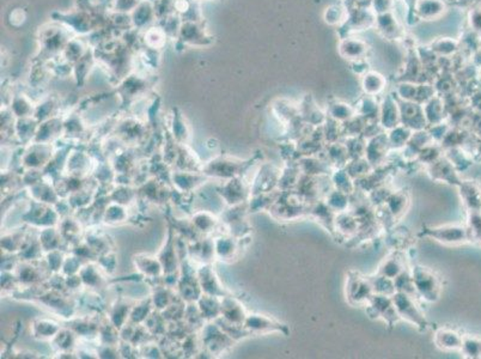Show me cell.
Here are the masks:
<instances>
[{
	"label": "cell",
	"instance_id": "6da1fadb",
	"mask_svg": "<svg viewBox=\"0 0 481 359\" xmlns=\"http://www.w3.org/2000/svg\"><path fill=\"white\" fill-rule=\"evenodd\" d=\"M93 49L98 65L106 69L111 82L119 84L132 73L137 53L129 49L121 37L111 40Z\"/></svg>",
	"mask_w": 481,
	"mask_h": 359
},
{
	"label": "cell",
	"instance_id": "7a4b0ae2",
	"mask_svg": "<svg viewBox=\"0 0 481 359\" xmlns=\"http://www.w3.org/2000/svg\"><path fill=\"white\" fill-rule=\"evenodd\" d=\"M54 22L60 23L67 29L78 36L91 35L95 31L107 26L108 12L107 10L90 11V10H72L69 12H54L52 15Z\"/></svg>",
	"mask_w": 481,
	"mask_h": 359
},
{
	"label": "cell",
	"instance_id": "3957f363",
	"mask_svg": "<svg viewBox=\"0 0 481 359\" xmlns=\"http://www.w3.org/2000/svg\"><path fill=\"white\" fill-rule=\"evenodd\" d=\"M73 36L75 34L60 23L54 22V24L42 26L39 31L40 52L33 62H47L60 55Z\"/></svg>",
	"mask_w": 481,
	"mask_h": 359
},
{
	"label": "cell",
	"instance_id": "277c9868",
	"mask_svg": "<svg viewBox=\"0 0 481 359\" xmlns=\"http://www.w3.org/2000/svg\"><path fill=\"white\" fill-rule=\"evenodd\" d=\"M412 281L418 297L426 302H436L441 297L442 281L430 268L415 265L410 268Z\"/></svg>",
	"mask_w": 481,
	"mask_h": 359
},
{
	"label": "cell",
	"instance_id": "5b68a950",
	"mask_svg": "<svg viewBox=\"0 0 481 359\" xmlns=\"http://www.w3.org/2000/svg\"><path fill=\"white\" fill-rule=\"evenodd\" d=\"M408 206L410 197L406 192L397 191L392 193L382 205L375 207L376 216L382 228L387 229V231L393 229L394 224L406 213Z\"/></svg>",
	"mask_w": 481,
	"mask_h": 359
},
{
	"label": "cell",
	"instance_id": "8992f818",
	"mask_svg": "<svg viewBox=\"0 0 481 359\" xmlns=\"http://www.w3.org/2000/svg\"><path fill=\"white\" fill-rule=\"evenodd\" d=\"M346 299L351 306H365L375 294V290L369 277L363 276L357 271H350L345 288Z\"/></svg>",
	"mask_w": 481,
	"mask_h": 359
},
{
	"label": "cell",
	"instance_id": "52a82bcc",
	"mask_svg": "<svg viewBox=\"0 0 481 359\" xmlns=\"http://www.w3.org/2000/svg\"><path fill=\"white\" fill-rule=\"evenodd\" d=\"M421 236L431 237L443 245H461L466 242L474 241L472 231L469 227L448 224L435 228H425L420 232Z\"/></svg>",
	"mask_w": 481,
	"mask_h": 359
},
{
	"label": "cell",
	"instance_id": "ba28073f",
	"mask_svg": "<svg viewBox=\"0 0 481 359\" xmlns=\"http://www.w3.org/2000/svg\"><path fill=\"white\" fill-rule=\"evenodd\" d=\"M394 304L397 307V313L401 317V320L407 321L410 324L415 326L420 331L428 329V321L425 319L424 313L421 311L419 306L417 304L418 298L413 297L405 292H395L393 296Z\"/></svg>",
	"mask_w": 481,
	"mask_h": 359
},
{
	"label": "cell",
	"instance_id": "9c48e42d",
	"mask_svg": "<svg viewBox=\"0 0 481 359\" xmlns=\"http://www.w3.org/2000/svg\"><path fill=\"white\" fill-rule=\"evenodd\" d=\"M176 41V49L181 46L185 47H210L213 44L212 35H210L203 22H182L181 29L179 33Z\"/></svg>",
	"mask_w": 481,
	"mask_h": 359
},
{
	"label": "cell",
	"instance_id": "30bf717a",
	"mask_svg": "<svg viewBox=\"0 0 481 359\" xmlns=\"http://www.w3.org/2000/svg\"><path fill=\"white\" fill-rule=\"evenodd\" d=\"M365 307L367 315L370 316L371 319L383 320L389 327H394L399 321H401V317L394 304L393 296L374 294L365 304Z\"/></svg>",
	"mask_w": 481,
	"mask_h": 359
},
{
	"label": "cell",
	"instance_id": "8fae6325",
	"mask_svg": "<svg viewBox=\"0 0 481 359\" xmlns=\"http://www.w3.org/2000/svg\"><path fill=\"white\" fill-rule=\"evenodd\" d=\"M376 15L370 9H352L349 11V16L346 18L341 28L339 29L340 40L349 37L351 34L358 31L367 30L369 28L376 26Z\"/></svg>",
	"mask_w": 481,
	"mask_h": 359
},
{
	"label": "cell",
	"instance_id": "7c38bea8",
	"mask_svg": "<svg viewBox=\"0 0 481 359\" xmlns=\"http://www.w3.org/2000/svg\"><path fill=\"white\" fill-rule=\"evenodd\" d=\"M397 98L399 110H400V118H401V125L410 128L413 132L424 131L428 121L425 118L424 107L415 103V102L405 101L395 95Z\"/></svg>",
	"mask_w": 481,
	"mask_h": 359
},
{
	"label": "cell",
	"instance_id": "4fadbf2b",
	"mask_svg": "<svg viewBox=\"0 0 481 359\" xmlns=\"http://www.w3.org/2000/svg\"><path fill=\"white\" fill-rule=\"evenodd\" d=\"M397 96L405 101L415 102L424 105L428 100L437 95L436 89L433 85L424 83H410L402 82L397 85Z\"/></svg>",
	"mask_w": 481,
	"mask_h": 359
},
{
	"label": "cell",
	"instance_id": "5bb4252c",
	"mask_svg": "<svg viewBox=\"0 0 481 359\" xmlns=\"http://www.w3.org/2000/svg\"><path fill=\"white\" fill-rule=\"evenodd\" d=\"M151 77L152 76L146 75V73L142 75V73L132 72L118 84L116 91L119 92L124 101H131L133 97L145 92L147 88L152 85Z\"/></svg>",
	"mask_w": 481,
	"mask_h": 359
},
{
	"label": "cell",
	"instance_id": "9a60e30c",
	"mask_svg": "<svg viewBox=\"0 0 481 359\" xmlns=\"http://www.w3.org/2000/svg\"><path fill=\"white\" fill-rule=\"evenodd\" d=\"M392 148L389 144L388 134L380 133L375 137H371L367 141L365 158L374 168L381 167L387 162L388 155Z\"/></svg>",
	"mask_w": 481,
	"mask_h": 359
},
{
	"label": "cell",
	"instance_id": "2e32d148",
	"mask_svg": "<svg viewBox=\"0 0 481 359\" xmlns=\"http://www.w3.org/2000/svg\"><path fill=\"white\" fill-rule=\"evenodd\" d=\"M428 174L431 176V179L438 182H446V184H454L459 187L462 184V179L460 177L459 171L455 169L451 161L443 156L439 158L437 162L433 163L428 167Z\"/></svg>",
	"mask_w": 481,
	"mask_h": 359
},
{
	"label": "cell",
	"instance_id": "e0dca14e",
	"mask_svg": "<svg viewBox=\"0 0 481 359\" xmlns=\"http://www.w3.org/2000/svg\"><path fill=\"white\" fill-rule=\"evenodd\" d=\"M247 329L257 333H282L289 335L290 329L287 324H282L273 317L265 315H251L246 320Z\"/></svg>",
	"mask_w": 481,
	"mask_h": 359
},
{
	"label": "cell",
	"instance_id": "ac0fdd59",
	"mask_svg": "<svg viewBox=\"0 0 481 359\" xmlns=\"http://www.w3.org/2000/svg\"><path fill=\"white\" fill-rule=\"evenodd\" d=\"M369 44L363 40L356 39V37H345L340 40L339 53L341 57L349 60V62H359L365 60L369 53Z\"/></svg>",
	"mask_w": 481,
	"mask_h": 359
},
{
	"label": "cell",
	"instance_id": "d6986e66",
	"mask_svg": "<svg viewBox=\"0 0 481 359\" xmlns=\"http://www.w3.org/2000/svg\"><path fill=\"white\" fill-rule=\"evenodd\" d=\"M129 15H131L133 28L137 30L144 31L147 28L157 24L155 8L149 0H142Z\"/></svg>",
	"mask_w": 481,
	"mask_h": 359
},
{
	"label": "cell",
	"instance_id": "ffe728a7",
	"mask_svg": "<svg viewBox=\"0 0 481 359\" xmlns=\"http://www.w3.org/2000/svg\"><path fill=\"white\" fill-rule=\"evenodd\" d=\"M380 125L381 128L388 131L401 125L400 110H399L397 98L393 95H387L383 103L381 105Z\"/></svg>",
	"mask_w": 481,
	"mask_h": 359
},
{
	"label": "cell",
	"instance_id": "44dd1931",
	"mask_svg": "<svg viewBox=\"0 0 481 359\" xmlns=\"http://www.w3.org/2000/svg\"><path fill=\"white\" fill-rule=\"evenodd\" d=\"M406 270H408V268H407L403 252H393L388 258L384 259L383 263H381L376 274L387 277L389 279L395 281L397 277L402 274Z\"/></svg>",
	"mask_w": 481,
	"mask_h": 359
},
{
	"label": "cell",
	"instance_id": "7402d4cb",
	"mask_svg": "<svg viewBox=\"0 0 481 359\" xmlns=\"http://www.w3.org/2000/svg\"><path fill=\"white\" fill-rule=\"evenodd\" d=\"M376 29L387 40H402L405 35V31L402 30L392 11L377 15Z\"/></svg>",
	"mask_w": 481,
	"mask_h": 359
},
{
	"label": "cell",
	"instance_id": "603a6c76",
	"mask_svg": "<svg viewBox=\"0 0 481 359\" xmlns=\"http://www.w3.org/2000/svg\"><path fill=\"white\" fill-rule=\"evenodd\" d=\"M460 195L468 213L481 212V189L473 181H462L460 184Z\"/></svg>",
	"mask_w": 481,
	"mask_h": 359
},
{
	"label": "cell",
	"instance_id": "cb8c5ba5",
	"mask_svg": "<svg viewBox=\"0 0 481 359\" xmlns=\"http://www.w3.org/2000/svg\"><path fill=\"white\" fill-rule=\"evenodd\" d=\"M462 337L455 329L441 327L436 331L433 342L442 351H460L462 347Z\"/></svg>",
	"mask_w": 481,
	"mask_h": 359
},
{
	"label": "cell",
	"instance_id": "d4e9b609",
	"mask_svg": "<svg viewBox=\"0 0 481 359\" xmlns=\"http://www.w3.org/2000/svg\"><path fill=\"white\" fill-rule=\"evenodd\" d=\"M446 11V6L441 0H418L415 5V15L418 19L436 21Z\"/></svg>",
	"mask_w": 481,
	"mask_h": 359
},
{
	"label": "cell",
	"instance_id": "484cf974",
	"mask_svg": "<svg viewBox=\"0 0 481 359\" xmlns=\"http://www.w3.org/2000/svg\"><path fill=\"white\" fill-rule=\"evenodd\" d=\"M323 152L326 155L327 162L336 169L346 167L350 162L349 149L346 143L336 141V143L327 144Z\"/></svg>",
	"mask_w": 481,
	"mask_h": 359
},
{
	"label": "cell",
	"instance_id": "4316f807",
	"mask_svg": "<svg viewBox=\"0 0 481 359\" xmlns=\"http://www.w3.org/2000/svg\"><path fill=\"white\" fill-rule=\"evenodd\" d=\"M423 107H424L425 118H426L428 125L430 126H436V125L444 123V120L448 116L444 100L439 95L433 96Z\"/></svg>",
	"mask_w": 481,
	"mask_h": 359
},
{
	"label": "cell",
	"instance_id": "83f0119b",
	"mask_svg": "<svg viewBox=\"0 0 481 359\" xmlns=\"http://www.w3.org/2000/svg\"><path fill=\"white\" fill-rule=\"evenodd\" d=\"M384 243L392 252H403L412 243V236L407 229H390L384 238Z\"/></svg>",
	"mask_w": 481,
	"mask_h": 359
},
{
	"label": "cell",
	"instance_id": "f1b7e54d",
	"mask_svg": "<svg viewBox=\"0 0 481 359\" xmlns=\"http://www.w3.org/2000/svg\"><path fill=\"white\" fill-rule=\"evenodd\" d=\"M95 65H98V62L93 47H90L88 52L85 53L78 62L73 64V77L78 85L84 84L85 79L90 75Z\"/></svg>",
	"mask_w": 481,
	"mask_h": 359
},
{
	"label": "cell",
	"instance_id": "f546056e",
	"mask_svg": "<svg viewBox=\"0 0 481 359\" xmlns=\"http://www.w3.org/2000/svg\"><path fill=\"white\" fill-rule=\"evenodd\" d=\"M90 47L91 46L89 44L88 40L83 39L82 36H73L66 44L62 55L73 65L88 52Z\"/></svg>",
	"mask_w": 481,
	"mask_h": 359
},
{
	"label": "cell",
	"instance_id": "4dcf8cb0",
	"mask_svg": "<svg viewBox=\"0 0 481 359\" xmlns=\"http://www.w3.org/2000/svg\"><path fill=\"white\" fill-rule=\"evenodd\" d=\"M331 181L334 189H338L340 192L345 193V194H347V195L352 197L354 193L357 192L356 181L349 175V173L346 171L345 168L333 171L331 175Z\"/></svg>",
	"mask_w": 481,
	"mask_h": 359
},
{
	"label": "cell",
	"instance_id": "1f68e13d",
	"mask_svg": "<svg viewBox=\"0 0 481 359\" xmlns=\"http://www.w3.org/2000/svg\"><path fill=\"white\" fill-rule=\"evenodd\" d=\"M168 36L162 30V28L158 24L147 28L146 30L142 31L143 47L149 49H163L167 44Z\"/></svg>",
	"mask_w": 481,
	"mask_h": 359
},
{
	"label": "cell",
	"instance_id": "d6a6232c",
	"mask_svg": "<svg viewBox=\"0 0 481 359\" xmlns=\"http://www.w3.org/2000/svg\"><path fill=\"white\" fill-rule=\"evenodd\" d=\"M362 87L365 95L376 96L385 88V78L377 72L367 71L365 75H363Z\"/></svg>",
	"mask_w": 481,
	"mask_h": 359
},
{
	"label": "cell",
	"instance_id": "836d02e7",
	"mask_svg": "<svg viewBox=\"0 0 481 359\" xmlns=\"http://www.w3.org/2000/svg\"><path fill=\"white\" fill-rule=\"evenodd\" d=\"M444 152H446L444 156L451 161V164L459 173L467 170L468 168L473 166L472 156H469L468 152L462 149V146L444 150Z\"/></svg>",
	"mask_w": 481,
	"mask_h": 359
},
{
	"label": "cell",
	"instance_id": "e575fe53",
	"mask_svg": "<svg viewBox=\"0 0 481 359\" xmlns=\"http://www.w3.org/2000/svg\"><path fill=\"white\" fill-rule=\"evenodd\" d=\"M326 200L328 206L331 207L332 210L334 211L336 213H341V212H346V211L350 210V206H351V195H347L345 193L340 192L338 189H333L328 192L326 197L323 198Z\"/></svg>",
	"mask_w": 481,
	"mask_h": 359
},
{
	"label": "cell",
	"instance_id": "d590c367",
	"mask_svg": "<svg viewBox=\"0 0 481 359\" xmlns=\"http://www.w3.org/2000/svg\"><path fill=\"white\" fill-rule=\"evenodd\" d=\"M357 114L363 118L367 119V121H379L380 123L381 105L376 101L375 96H367L361 101V105H358Z\"/></svg>",
	"mask_w": 481,
	"mask_h": 359
},
{
	"label": "cell",
	"instance_id": "8d00e7d4",
	"mask_svg": "<svg viewBox=\"0 0 481 359\" xmlns=\"http://www.w3.org/2000/svg\"><path fill=\"white\" fill-rule=\"evenodd\" d=\"M413 133L415 132L403 125H399L393 130H390L388 133V139L392 150L403 149L413 136Z\"/></svg>",
	"mask_w": 481,
	"mask_h": 359
},
{
	"label": "cell",
	"instance_id": "74e56055",
	"mask_svg": "<svg viewBox=\"0 0 481 359\" xmlns=\"http://www.w3.org/2000/svg\"><path fill=\"white\" fill-rule=\"evenodd\" d=\"M328 114L338 123H345L357 115V110L344 102H334L328 107Z\"/></svg>",
	"mask_w": 481,
	"mask_h": 359
},
{
	"label": "cell",
	"instance_id": "f35d334b",
	"mask_svg": "<svg viewBox=\"0 0 481 359\" xmlns=\"http://www.w3.org/2000/svg\"><path fill=\"white\" fill-rule=\"evenodd\" d=\"M346 171L349 173V175L357 181V180L363 179L365 176L369 175L371 171L374 170L375 168L371 166L367 158H357V159H351L347 166L345 167Z\"/></svg>",
	"mask_w": 481,
	"mask_h": 359
},
{
	"label": "cell",
	"instance_id": "ab89813d",
	"mask_svg": "<svg viewBox=\"0 0 481 359\" xmlns=\"http://www.w3.org/2000/svg\"><path fill=\"white\" fill-rule=\"evenodd\" d=\"M460 351L466 358H481V337L464 334L462 337V347Z\"/></svg>",
	"mask_w": 481,
	"mask_h": 359
},
{
	"label": "cell",
	"instance_id": "60d3db41",
	"mask_svg": "<svg viewBox=\"0 0 481 359\" xmlns=\"http://www.w3.org/2000/svg\"><path fill=\"white\" fill-rule=\"evenodd\" d=\"M371 283L375 290V294L385 295V296H394L397 292L395 281L389 279L387 277L376 274L375 277H370Z\"/></svg>",
	"mask_w": 481,
	"mask_h": 359
},
{
	"label": "cell",
	"instance_id": "b9f144b4",
	"mask_svg": "<svg viewBox=\"0 0 481 359\" xmlns=\"http://www.w3.org/2000/svg\"><path fill=\"white\" fill-rule=\"evenodd\" d=\"M162 30L165 33V35L168 36V39L176 40L181 29L182 19L177 13L172 15L169 17L164 18L162 21L157 22Z\"/></svg>",
	"mask_w": 481,
	"mask_h": 359
},
{
	"label": "cell",
	"instance_id": "7bdbcfd3",
	"mask_svg": "<svg viewBox=\"0 0 481 359\" xmlns=\"http://www.w3.org/2000/svg\"><path fill=\"white\" fill-rule=\"evenodd\" d=\"M347 16H349V10L346 9V6H341V5H332L329 8H327L323 13L325 21L331 26L343 24Z\"/></svg>",
	"mask_w": 481,
	"mask_h": 359
},
{
	"label": "cell",
	"instance_id": "ee69618b",
	"mask_svg": "<svg viewBox=\"0 0 481 359\" xmlns=\"http://www.w3.org/2000/svg\"><path fill=\"white\" fill-rule=\"evenodd\" d=\"M157 22L176 13V0H159L154 4Z\"/></svg>",
	"mask_w": 481,
	"mask_h": 359
},
{
	"label": "cell",
	"instance_id": "f6af8a7d",
	"mask_svg": "<svg viewBox=\"0 0 481 359\" xmlns=\"http://www.w3.org/2000/svg\"><path fill=\"white\" fill-rule=\"evenodd\" d=\"M456 44L453 40L439 39L431 44V51L441 57H448L455 52Z\"/></svg>",
	"mask_w": 481,
	"mask_h": 359
},
{
	"label": "cell",
	"instance_id": "bcb514c9",
	"mask_svg": "<svg viewBox=\"0 0 481 359\" xmlns=\"http://www.w3.org/2000/svg\"><path fill=\"white\" fill-rule=\"evenodd\" d=\"M142 0H113L111 11L121 13H131L137 8Z\"/></svg>",
	"mask_w": 481,
	"mask_h": 359
},
{
	"label": "cell",
	"instance_id": "7dc6e473",
	"mask_svg": "<svg viewBox=\"0 0 481 359\" xmlns=\"http://www.w3.org/2000/svg\"><path fill=\"white\" fill-rule=\"evenodd\" d=\"M468 227L472 231L474 241L481 242V212L468 213Z\"/></svg>",
	"mask_w": 481,
	"mask_h": 359
},
{
	"label": "cell",
	"instance_id": "c3c4849f",
	"mask_svg": "<svg viewBox=\"0 0 481 359\" xmlns=\"http://www.w3.org/2000/svg\"><path fill=\"white\" fill-rule=\"evenodd\" d=\"M372 8L376 15L389 12L393 8V0H372Z\"/></svg>",
	"mask_w": 481,
	"mask_h": 359
},
{
	"label": "cell",
	"instance_id": "681fc988",
	"mask_svg": "<svg viewBox=\"0 0 481 359\" xmlns=\"http://www.w3.org/2000/svg\"><path fill=\"white\" fill-rule=\"evenodd\" d=\"M102 3H103V5L106 6L107 9L108 8H111V4H113V0H101Z\"/></svg>",
	"mask_w": 481,
	"mask_h": 359
},
{
	"label": "cell",
	"instance_id": "f907efd6",
	"mask_svg": "<svg viewBox=\"0 0 481 359\" xmlns=\"http://www.w3.org/2000/svg\"><path fill=\"white\" fill-rule=\"evenodd\" d=\"M477 155H479V156H480V157H481V139H480V141H478Z\"/></svg>",
	"mask_w": 481,
	"mask_h": 359
},
{
	"label": "cell",
	"instance_id": "816d5d0a",
	"mask_svg": "<svg viewBox=\"0 0 481 359\" xmlns=\"http://www.w3.org/2000/svg\"><path fill=\"white\" fill-rule=\"evenodd\" d=\"M149 1H151L152 4H155V3H157V1H159V0H149Z\"/></svg>",
	"mask_w": 481,
	"mask_h": 359
},
{
	"label": "cell",
	"instance_id": "f5cc1de1",
	"mask_svg": "<svg viewBox=\"0 0 481 359\" xmlns=\"http://www.w3.org/2000/svg\"><path fill=\"white\" fill-rule=\"evenodd\" d=\"M198 1H201V0H198Z\"/></svg>",
	"mask_w": 481,
	"mask_h": 359
}]
</instances>
